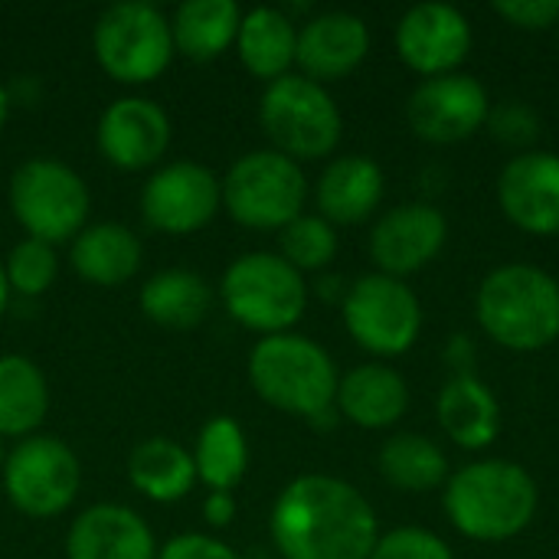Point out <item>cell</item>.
Listing matches in <instances>:
<instances>
[{
    "instance_id": "6da1fadb",
    "label": "cell",
    "mask_w": 559,
    "mask_h": 559,
    "mask_svg": "<svg viewBox=\"0 0 559 559\" xmlns=\"http://www.w3.org/2000/svg\"><path fill=\"white\" fill-rule=\"evenodd\" d=\"M269 534L282 559H367L380 540V521L350 481L311 472L282 488Z\"/></svg>"
},
{
    "instance_id": "7a4b0ae2",
    "label": "cell",
    "mask_w": 559,
    "mask_h": 559,
    "mask_svg": "<svg viewBox=\"0 0 559 559\" xmlns=\"http://www.w3.org/2000/svg\"><path fill=\"white\" fill-rule=\"evenodd\" d=\"M540 508L534 475L508 459H481L449 475L442 511L449 524L475 544H504L521 537Z\"/></svg>"
},
{
    "instance_id": "3957f363",
    "label": "cell",
    "mask_w": 559,
    "mask_h": 559,
    "mask_svg": "<svg viewBox=\"0 0 559 559\" xmlns=\"http://www.w3.org/2000/svg\"><path fill=\"white\" fill-rule=\"evenodd\" d=\"M249 383L262 403L278 413L308 419L311 426H331L337 409V364L331 354L305 334H272L249 350Z\"/></svg>"
},
{
    "instance_id": "277c9868",
    "label": "cell",
    "mask_w": 559,
    "mask_h": 559,
    "mask_svg": "<svg viewBox=\"0 0 559 559\" xmlns=\"http://www.w3.org/2000/svg\"><path fill=\"white\" fill-rule=\"evenodd\" d=\"M475 318L504 350H544L559 337V282L537 265L508 262L478 285Z\"/></svg>"
},
{
    "instance_id": "5b68a950",
    "label": "cell",
    "mask_w": 559,
    "mask_h": 559,
    "mask_svg": "<svg viewBox=\"0 0 559 559\" xmlns=\"http://www.w3.org/2000/svg\"><path fill=\"white\" fill-rule=\"evenodd\" d=\"M308 282L278 252H246L219 278L226 314L262 337L288 334L308 311Z\"/></svg>"
},
{
    "instance_id": "8992f818",
    "label": "cell",
    "mask_w": 559,
    "mask_h": 559,
    "mask_svg": "<svg viewBox=\"0 0 559 559\" xmlns=\"http://www.w3.org/2000/svg\"><path fill=\"white\" fill-rule=\"evenodd\" d=\"M259 124L272 141V151L295 164L331 157L344 134V115L328 85H318L301 72H288L262 88Z\"/></svg>"
},
{
    "instance_id": "52a82bcc",
    "label": "cell",
    "mask_w": 559,
    "mask_h": 559,
    "mask_svg": "<svg viewBox=\"0 0 559 559\" xmlns=\"http://www.w3.org/2000/svg\"><path fill=\"white\" fill-rule=\"evenodd\" d=\"M219 190L229 219L265 233H282L305 213L308 203V177L301 164L272 147L236 157V164L219 180Z\"/></svg>"
},
{
    "instance_id": "ba28073f",
    "label": "cell",
    "mask_w": 559,
    "mask_h": 559,
    "mask_svg": "<svg viewBox=\"0 0 559 559\" xmlns=\"http://www.w3.org/2000/svg\"><path fill=\"white\" fill-rule=\"evenodd\" d=\"M10 210L29 239L72 242L88 226L92 197L79 170L56 157H29L10 177Z\"/></svg>"
},
{
    "instance_id": "9c48e42d",
    "label": "cell",
    "mask_w": 559,
    "mask_h": 559,
    "mask_svg": "<svg viewBox=\"0 0 559 559\" xmlns=\"http://www.w3.org/2000/svg\"><path fill=\"white\" fill-rule=\"evenodd\" d=\"M92 52L108 79L121 85H147L167 72L177 49L170 20L157 7L144 0H121L98 13Z\"/></svg>"
},
{
    "instance_id": "30bf717a",
    "label": "cell",
    "mask_w": 559,
    "mask_h": 559,
    "mask_svg": "<svg viewBox=\"0 0 559 559\" xmlns=\"http://www.w3.org/2000/svg\"><path fill=\"white\" fill-rule=\"evenodd\" d=\"M341 318L354 344L380 360L403 357L423 334V305L416 292L403 278L383 272H370L347 288Z\"/></svg>"
},
{
    "instance_id": "8fae6325",
    "label": "cell",
    "mask_w": 559,
    "mask_h": 559,
    "mask_svg": "<svg viewBox=\"0 0 559 559\" xmlns=\"http://www.w3.org/2000/svg\"><path fill=\"white\" fill-rule=\"evenodd\" d=\"M7 501L36 521L56 518L79 498L82 465L79 455L56 436L20 439L0 468Z\"/></svg>"
},
{
    "instance_id": "7c38bea8",
    "label": "cell",
    "mask_w": 559,
    "mask_h": 559,
    "mask_svg": "<svg viewBox=\"0 0 559 559\" xmlns=\"http://www.w3.org/2000/svg\"><path fill=\"white\" fill-rule=\"evenodd\" d=\"M219 210V177L197 160L160 164L141 187V216L164 236H193L206 229Z\"/></svg>"
},
{
    "instance_id": "4fadbf2b",
    "label": "cell",
    "mask_w": 559,
    "mask_h": 559,
    "mask_svg": "<svg viewBox=\"0 0 559 559\" xmlns=\"http://www.w3.org/2000/svg\"><path fill=\"white\" fill-rule=\"evenodd\" d=\"M488 88L468 72L423 79L406 102V121L413 134L429 144L468 141L488 124Z\"/></svg>"
},
{
    "instance_id": "5bb4252c",
    "label": "cell",
    "mask_w": 559,
    "mask_h": 559,
    "mask_svg": "<svg viewBox=\"0 0 559 559\" xmlns=\"http://www.w3.org/2000/svg\"><path fill=\"white\" fill-rule=\"evenodd\" d=\"M396 56L406 69L423 79L459 72L472 52V23L452 3H416L409 7L393 33Z\"/></svg>"
},
{
    "instance_id": "9a60e30c",
    "label": "cell",
    "mask_w": 559,
    "mask_h": 559,
    "mask_svg": "<svg viewBox=\"0 0 559 559\" xmlns=\"http://www.w3.org/2000/svg\"><path fill=\"white\" fill-rule=\"evenodd\" d=\"M449 239V219L432 203H400L386 210L367 239L370 262L377 272L393 278H409L432 265Z\"/></svg>"
},
{
    "instance_id": "2e32d148",
    "label": "cell",
    "mask_w": 559,
    "mask_h": 559,
    "mask_svg": "<svg viewBox=\"0 0 559 559\" xmlns=\"http://www.w3.org/2000/svg\"><path fill=\"white\" fill-rule=\"evenodd\" d=\"M98 154L118 170H147L160 167V157L170 147V118L167 111L144 95L115 98L95 128Z\"/></svg>"
},
{
    "instance_id": "e0dca14e",
    "label": "cell",
    "mask_w": 559,
    "mask_h": 559,
    "mask_svg": "<svg viewBox=\"0 0 559 559\" xmlns=\"http://www.w3.org/2000/svg\"><path fill=\"white\" fill-rule=\"evenodd\" d=\"M498 206L527 236H559V154H514L498 177Z\"/></svg>"
},
{
    "instance_id": "ac0fdd59",
    "label": "cell",
    "mask_w": 559,
    "mask_h": 559,
    "mask_svg": "<svg viewBox=\"0 0 559 559\" xmlns=\"http://www.w3.org/2000/svg\"><path fill=\"white\" fill-rule=\"evenodd\" d=\"M370 56V26L347 10L314 13L298 26L295 66L305 79L328 85L354 75Z\"/></svg>"
},
{
    "instance_id": "d6986e66",
    "label": "cell",
    "mask_w": 559,
    "mask_h": 559,
    "mask_svg": "<svg viewBox=\"0 0 559 559\" xmlns=\"http://www.w3.org/2000/svg\"><path fill=\"white\" fill-rule=\"evenodd\" d=\"M157 550L147 521L124 504H92L66 534V559H157Z\"/></svg>"
},
{
    "instance_id": "ffe728a7",
    "label": "cell",
    "mask_w": 559,
    "mask_h": 559,
    "mask_svg": "<svg viewBox=\"0 0 559 559\" xmlns=\"http://www.w3.org/2000/svg\"><path fill=\"white\" fill-rule=\"evenodd\" d=\"M383 193V167L367 154H344L321 170L314 183V206L331 226H360L377 213Z\"/></svg>"
},
{
    "instance_id": "44dd1931",
    "label": "cell",
    "mask_w": 559,
    "mask_h": 559,
    "mask_svg": "<svg viewBox=\"0 0 559 559\" xmlns=\"http://www.w3.org/2000/svg\"><path fill=\"white\" fill-rule=\"evenodd\" d=\"M334 409L357 429L367 432L393 429L409 409V383L403 380L400 370L380 360L360 364L341 377Z\"/></svg>"
},
{
    "instance_id": "7402d4cb",
    "label": "cell",
    "mask_w": 559,
    "mask_h": 559,
    "mask_svg": "<svg viewBox=\"0 0 559 559\" xmlns=\"http://www.w3.org/2000/svg\"><path fill=\"white\" fill-rule=\"evenodd\" d=\"M144 262L141 239L124 223H92L69 242V269L98 288H121Z\"/></svg>"
},
{
    "instance_id": "603a6c76",
    "label": "cell",
    "mask_w": 559,
    "mask_h": 559,
    "mask_svg": "<svg viewBox=\"0 0 559 559\" xmlns=\"http://www.w3.org/2000/svg\"><path fill=\"white\" fill-rule=\"evenodd\" d=\"M436 416L442 432L465 452H481L501 436V403L495 390L475 373L452 377L442 386L436 400Z\"/></svg>"
},
{
    "instance_id": "cb8c5ba5",
    "label": "cell",
    "mask_w": 559,
    "mask_h": 559,
    "mask_svg": "<svg viewBox=\"0 0 559 559\" xmlns=\"http://www.w3.org/2000/svg\"><path fill=\"white\" fill-rule=\"evenodd\" d=\"M298 52V23L288 10L278 7H252L242 13L239 36H236V56L242 69L265 85L288 75Z\"/></svg>"
},
{
    "instance_id": "d4e9b609",
    "label": "cell",
    "mask_w": 559,
    "mask_h": 559,
    "mask_svg": "<svg viewBox=\"0 0 559 559\" xmlns=\"http://www.w3.org/2000/svg\"><path fill=\"white\" fill-rule=\"evenodd\" d=\"M128 481L147 501L174 504V501L187 498L197 485L193 455L167 436H151L131 449Z\"/></svg>"
},
{
    "instance_id": "484cf974",
    "label": "cell",
    "mask_w": 559,
    "mask_h": 559,
    "mask_svg": "<svg viewBox=\"0 0 559 559\" xmlns=\"http://www.w3.org/2000/svg\"><path fill=\"white\" fill-rule=\"evenodd\" d=\"M242 10L236 0H187L170 16L174 49L193 62H213L236 46Z\"/></svg>"
},
{
    "instance_id": "4316f807",
    "label": "cell",
    "mask_w": 559,
    "mask_h": 559,
    "mask_svg": "<svg viewBox=\"0 0 559 559\" xmlns=\"http://www.w3.org/2000/svg\"><path fill=\"white\" fill-rule=\"evenodd\" d=\"M138 305L147 321L170 328V331H187V328H197L210 314L213 288L203 275L190 269H164L144 282Z\"/></svg>"
},
{
    "instance_id": "83f0119b",
    "label": "cell",
    "mask_w": 559,
    "mask_h": 559,
    "mask_svg": "<svg viewBox=\"0 0 559 559\" xmlns=\"http://www.w3.org/2000/svg\"><path fill=\"white\" fill-rule=\"evenodd\" d=\"M49 413V383L23 354H0V439H29Z\"/></svg>"
},
{
    "instance_id": "f1b7e54d",
    "label": "cell",
    "mask_w": 559,
    "mask_h": 559,
    "mask_svg": "<svg viewBox=\"0 0 559 559\" xmlns=\"http://www.w3.org/2000/svg\"><path fill=\"white\" fill-rule=\"evenodd\" d=\"M377 468L383 481L406 495H429L445 488L452 468L445 452L423 432H396L380 445Z\"/></svg>"
},
{
    "instance_id": "f546056e",
    "label": "cell",
    "mask_w": 559,
    "mask_h": 559,
    "mask_svg": "<svg viewBox=\"0 0 559 559\" xmlns=\"http://www.w3.org/2000/svg\"><path fill=\"white\" fill-rule=\"evenodd\" d=\"M190 455L197 468V485H203L206 491L233 495L249 472V439L242 426L229 416L206 419Z\"/></svg>"
},
{
    "instance_id": "4dcf8cb0",
    "label": "cell",
    "mask_w": 559,
    "mask_h": 559,
    "mask_svg": "<svg viewBox=\"0 0 559 559\" xmlns=\"http://www.w3.org/2000/svg\"><path fill=\"white\" fill-rule=\"evenodd\" d=\"M337 226L318 213H301L278 233V255L301 275L324 272L337 259Z\"/></svg>"
},
{
    "instance_id": "1f68e13d",
    "label": "cell",
    "mask_w": 559,
    "mask_h": 559,
    "mask_svg": "<svg viewBox=\"0 0 559 559\" xmlns=\"http://www.w3.org/2000/svg\"><path fill=\"white\" fill-rule=\"evenodd\" d=\"M3 272L10 282V292L20 298H39L52 288L56 275H59V255L56 246L43 242V239H29L23 236L3 259Z\"/></svg>"
},
{
    "instance_id": "d6a6232c",
    "label": "cell",
    "mask_w": 559,
    "mask_h": 559,
    "mask_svg": "<svg viewBox=\"0 0 559 559\" xmlns=\"http://www.w3.org/2000/svg\"><path fill=\"white\" fill-rule=\"evenodd\" d=\"M485 128L491 131L498 144L524 154V151H534L540 138V115L527 102H501V105H491Z\"/></svg>"
},
{
    "instance_id": "836d02e7",
    "label": "cell",
    "mask_w": 559,
    "mask_h": 559,
    "mask_svg": "<svg viewBox=\"0 0 559 559\" xmlns=\"http://www.w3.org/2000/svg\"><path fill=\"white\" fill-rule=\"evenodd\" d=\"M367 559H455L452 547L426 527H396L380 534Z\"/></svg>"
},
{
    "instance_id": "e575fe53",
    "label": "cell",
    "mask_w": 559,
    "mask_h": 559,
    "mask_svg": "<svg viewBox=\"0 0 559 559\" xmlns=\"http://www.w3.org/2000/svg\"><path fill=\"white\" fill-rule=\"evenodd\" d=\"M495 13L527 33L559 26V0H498Z\"/></svg>"
},
{
    "instance_id": "d590c367",
    "label": "cell",
    "mask_w": 559,
    "mask_h": 559,
    "mask_svg": "<svg viewBox=\"0 0 559 559\" xmlns=\"http://www.w3.org/2000/svg\"><path fill=\"white\" fill-rule=\"evenodd\" d=\"M157 559H242L226 540L210 537V534H177L170 537Z\"/></svg>"
},
{
    "instance_id": "8d00e7d4",
    "label": "cell",
    "mask_w": 559,
    "mask_h": 559,
    "mask_svg": "<svg viewBox=\"0 0 559 559\" xmlns=\"http://www.w3.org/2000/svg\"><path fill=\"white\" fill-rule=\"evenodd\" d=\"M203 521L213 531H223L236 521V498L229 491H206L203 498Z\"/></svg>"
},
{
    "instance_id": "74e56055",
    "label": "cell",
    "mask_w": 559,
    "mask_h": 559,
    "mask_svg": "<svg viewBox=\"0 0 559 559\" xmlns=\"http://www.w3.org/2000/svg\"><path fill=\"white\" fill-rule=\"evenodd\" d=\"M445 364L452 367V377H465L475 367V341L468 334H452L445 344Z\"/></svg>"
},
{
    "instance_id": "f35d334b",
    "label": "cell",
    "mask_w": 559,
    "mask_h": 559,
    "mask_svg": "<svg viewBox=\"0 0 559 559\" xmlns=\"http://www.w3.org/2000/svg\"><path fill=\"white\" fill-rule=\"evenodd\" d=\"M347 282L344 278H337V275H321L318 282H314V295H321L324 301H344V295H347Z\"/></svg>"
},
{
    "instance_id": "ab89813d",
    "label": "cell",
    "mask_w": 559,
    "mask_h": 559,
    "mask_svg": "<svg viewBox=\"0 0 559 559\" xmlns=\"http://www.w3.org/2000/svg\"><path fill=\"white\" fill-rule=\"evenodd\" d=\"M10 298H13V292H10L7 272H3V262H0V318H3V314H7V308H10Z\"/></svg>"
},
{
    "instance_id": "60d3db41",
    "label": "cell",
    "mask_w": 559,
    "mask_h": 559,
    "mask_svg": "<svg viewBox=\"0 0 559 559\" xmlns=\"http://www.w3.org/2000/svg\"><path fill=\"white\" fill-rule=\"evenodd\" d=\"M10 105H13V102H10V88H7V85L0 82V128L7 124V115H10Z\"/></svg>"
},
{
    "instance_id": "b9f144b4",
    "label": "cell",
    "mask_w": 559,
    "mask_h": 559,
    "mask_svg": "<svg viewBox=\"0 0 559 559\" xmlns=\"http://www.w3.org/2000/svg\"><path fill=\"white\" fill-rule=\"evenodd\" d=\"M3 459H7V449H3V439H0V468H3Z\"/></svg>"
}]
</instances>
